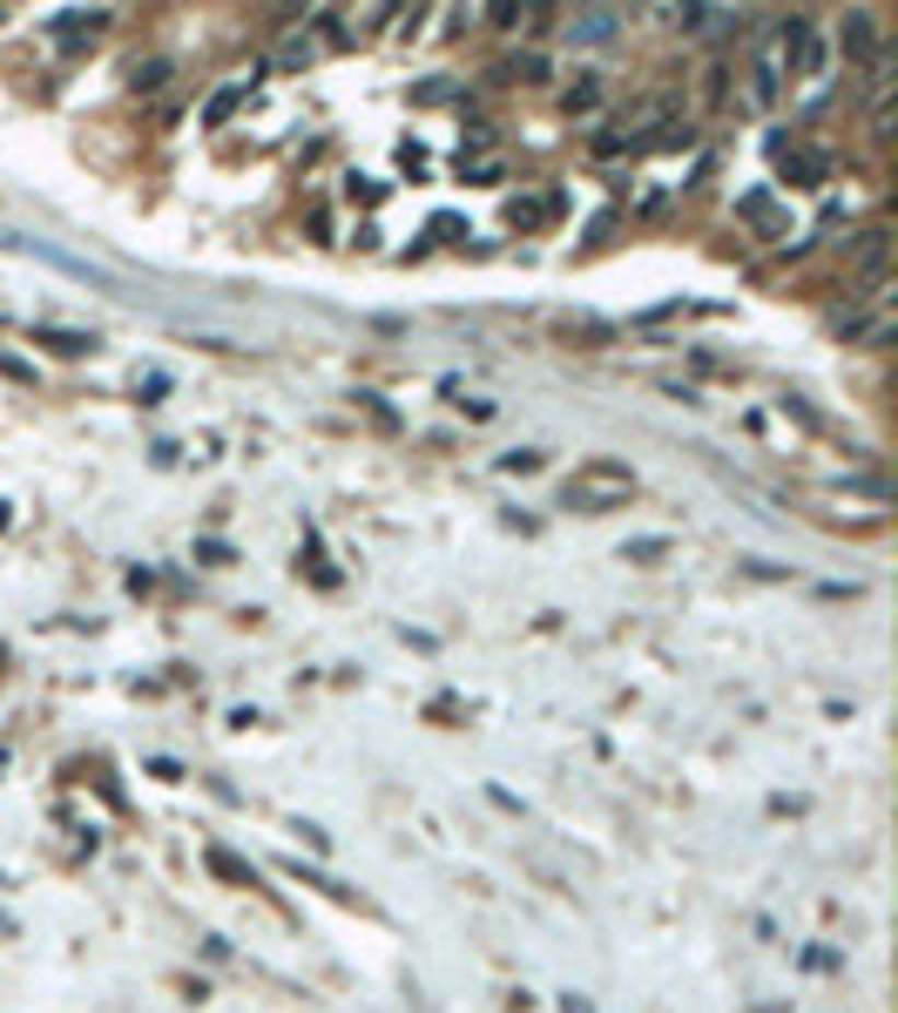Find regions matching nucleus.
Listing matches in <instances>:
<instances>
[{"instance_id":"f257e3e1","label":"nucleus","mask_w":898,"mask_h":1013,"mask_svg":"<svg viewBox=\"0 0 898 1013\" xmlns=\"http://www.w3.org/2000/svg\"><path fill=\"white\" fill-rule=\"evenodd\" d=\"M629 500H635V474L621 459H581L561 480V506H574V514H615Z\"/></svg>"},{"instance_id":"f03ea898","label":"nucleus","mask_w":898,"mask_h":1013,"mask_svg":"<svg viewBox=\"0 0 898 1013\" xmlns=\"http://www.w3.org/2000/svg\"><path fill=\"white\" fill-rule=\"evenodd\" d=\"M561 34H568V48H608L621 34V8L615 0H568Z\"/></svg>"},{"instance_id":"7ed1b4c3","label":"nucleus","mask_w":898,"mask_h":1013,"mask_svg":"<svg viewBox=\"0 0 898 1013\" xmlns=\"http://www.w3.org/2000/svg\"><path fill=\"white\" fill-rule=\"evenodd\" d=\"M838 55H844L851 68H872V61L885 55V34H878V14H872V8H844V14H838Z\"/></svg>"},{"instance_id":"20e7f679","label":"nucleus","mask_w":898,"mask_h":1013,"mask_svg":"<svg viewBox=\"0 0 898 1013\" xmlns=\"http://www.w3.org/2000/svg\"><path fill=\"white\" fill-rule=\"evenodd\" d=\"M102 27H108L102 8H68V14H55L48 34H55V48H61V55H74V48H95V42H102Z\"/></svg>"},{"instance_id":"39448f33","label":"nucleus","mask_w":898,"mask_h":1013,"mask_svg":"<svg viewBox=\"0 0 898 1013\" xmlns=\"http://www.w3.org/2000/svg\"><path fill=\"white\" fill-rule=\"evenodd\" d=\"M777 176L797 189H825L831 183V155L825 149H777Z\"/></svg>"},{"instance_id":"423d86ee","label":"nucleus","mask_w":898,"mask_h":1013,"mask_svg":"<svg viewBox=\"0 0 898 1013\" xmlns=\"http://www.w3.org/2000/svg\"><path fill=\"white\" fill-rule=\"evenodd\" d=\"M784 102V48H777V34L763 42V61L750 68V108H777Z\"/></svg>"},{"instance_id":"0eeeda50","label":"nucleus","mask_w":898,"mask_h":1013,"mask_svg":"<svg viewBox=\"0 0 898 1013\" xmlns=\"http://www.w3.org/2000/svg\"><path fill=\"white\" fill-rule=\"evenodd\" d=\"M885 264H891V230H885V223H865V230L851 237V270L885 278Z\"/></svg>"},{"instance_id":"6e6552de","label":"nucleus","mask_w":898,"mask_h":1013,"mask_svg":"<svg viewBox=\"0 0 898 1013\" xmlns=\"http://www.w3.org/2000/svg\"><path fill=\"white\" fill-rule=\"evenodd\" d=\"M736 217H744L750 230H763V237H784V210H777L770 189H750V197L736 203Z\"/></svg>"},{"instance_id":"1a4fd4ad","label":"nucleus","mask_w":898,"mask_h":1013,"mask_svg":"<svg viewBox=\"0 0 898 1013\" xmlns=\"http://www.w3.org/2000/svg\"><path fill=\"white\" fill-rule=\"evenodd\" d=\"M561 108H568V115H595V108H602V74H595V68H581L574 82L561 89Z\"/></svg>"},{"instance_id":"9d476101","label":"nucleus","mask_w":898,"mask_h":1013,"mask_svg":"<svg viewBox=\"0 0 898 1013\" xmlns=\"http://www.w3.org/2000/svg\"><path fill=\"white\" fill-rule=\"evenodd\" d=\"M34 345H55L61 359H89V352H95V331H61V325H34Z\"/></svg>"},{"instance_id":"9b49d317","label":"nucleus","mask_w":898,"mask_h":1013,"mask_svg":"<svg viewBox=\"0 0 898 1013\" xmlns=\"http://www.w3.org/2000/svg\"><path fill=\"white\" fill-rule=\"evenodd\" d=\"M244 95H250V82H230V89H217V95L203 102V129H223V123H230V115H237V108H244Z\"/></svg>"},{"instance_id":"f8f14e48","label":"nucleus","mask_w":898,"mask_h":1013,"mask_svg":"<svg viewBox=\"0 0 898 1013\" xmlns=\"http://www.w3.org/2000/svg\"><path fill=\"white\" fill-rule=\"evenodd\" d=\"M170 74H176L170 61H136V68H129V89H136V95H155V89H170Z\"/></svg>"},{"instance_id":"ddd939ff","label":"nucleus","mask_w":898,"mask_h":1013,"mask_svg":"<svg viewBox=\"0 0 898 1013\" xmlns=\"http://www.w3.org/2000/svg\"><path fill=\"white\" fill-rule=\"evenodd\" d=\"M311 61H318V42H311V34H291V42L278 48V68H284V74H298V68H311Z\"/></svg>"},{"instance_id":"4468645a","label":"nucleus","mask_w":898,"mask_h":1013,"mask_svg":"<svg viewBox=\"0 0 898 1013\" xmlns=\"http://www.w3.org/2000/svg\"><path fill=\"white\" fill-rule=\"evenodd\" d=\"M210 872H217V878H230V885H257V872H250L244 859H230L223 845H210Z\"/></svg>"},{"instance_id":"2eb2a0df","label":"nucleus","mask_w":898,"mask_h":1013,"mask_svg":"<svg viewBox=\"0 0 898 1013\" xmlns=\"http://www.w3.org/2000/svg\"><path fill=\"white\" fill-rule=\"evenodd\" d=\"M662 555H669V540H662V534H642V540L621 548V561H662Z\"/></svg>"},{"instance_id":"dca6fc26","label":"nucleus","mask_w":898,"mask_h":1013,"mask_svg":"<svg viewBox=\"0 0 898 1013\" xmlns=\"http://www.w3.org/2000/svg\"><path fill=\"white\" fill-rule=\"evenodd\" d=\"M487 27H506V34H514V27H521V0H487Z\"/></svg>"},{"instance_id":"f3484780","label":"nucleus","mask_w":898,"mask_h":1013,"mask_svg":"<svg viewBox=\"0 0 898 1013\" xmlns=\"http://www.w3.org/2000/svg\"><path fill=\"white\" fill-rule=\"evenodd\" d=\"M669 21H676V27H689V34H696V27H702V21H710V8H702V0H676V8H669Z\"/></svg>"},{"instance_id":"a211bd4d","label":"nucleus","mask_w":898,"mask_h":1013,"mask_svg":"<svg viewBox=\"0 0 898 1013\" xmlns=\"http://www.w3.org/2000/svg\"><path fill=\"white\" fill-rule=\"evenodd\" d=\"M480 8H474V0H446V27L440 34H466V21H474Z\"/></svg>"},{"instance_id":"6ab92c4d","label":"nucleus","mask_w":898,"mask_h":1013,"mask_svg":"<svg viewBox=\"0 0 898 1013\" xmlns=\"http://www.w3.org/2000/svg\"><path fill=\"white\" fill-rule=\"evenodd\" d=\"M500 474H540V453H534V446H521V453H506V459H500Z\"/></svg>"},{"instance_id":"aec40b11","label":"nucleus","mask_w":898,"mask_h":1013,"mask_svg":"<svg viewBox=\"0 0 898 1013\" xmlns=\"http://www.w3.org/2000/svg\"><path fill=\"white\" fill-rule=\"evenodd\" d=\"M561 331H568V338H615V325H602V318H568Z\"/></svg>"},{"instance_id":"412c9836","label":"nucleus","mask_w":898,"mask_h":1013,"mask_svg":"<svg viewBox=\"0 0 898 1013\" xmlns=\"http://www.w3.org/2000/svg\"><path fill=\"white\" fill-rule=\"evenodd\" d=\"M453 89H459V82H419V89H412V102L433 108V102H453Z\"/></svg>"},{"instance_id":"4be33fe9","label":"nucleus","mask_w":898,"mask_h":1013,"mask_svg":"<svg viewBox=\"0 0 898 1013\" xmlns=\"http://www.w3.org/2000/svg\"><path fill=\"white\" fill-rule=\"evenodd\" d=\"M555 8H561V0H521V27H540Z\"/></svg>"},{"instance_id":"5701e85b","label":"nucleus","mask_w":898,"mask_h":1013,"mask_svg":"<svg viewBox=\"0 0 898 1013\" xmlns=\"http://www.w3.org/2000/svg\"><path fill=\"white\" fill-rule=\"evenodd\" d=\"M351 197H359V203H385V183H372V176H351Z\"/></svg>"},{"instance_id":"b1692460","label":"nucleus","mask_w":898,"mask_h":1013,"mask_svg":"<svg viewBox=\"0 0 898 1013\" xmlns=\"http://www.w3.org/2000/svg\"><path fill=\"white\" fill-rule=\"evenodd\" d=\"M466 183H500V163H459Z\"/></svg>"},{"instance_id":"393cba45","label":"nucleus","mask_w":898,"mask_h":1013,"mask_svg":"<svg viewBox=\"0 0 898 1013\" xmlns=\"http://www.w3.org/2000/svg\"><path fill=\"white\" fill-rule=\"evenodd\" d=\"M433 237L453 244V237H466V223H459V217H433Z\"/></svg>"},{"instance_id":"a878e982","label":"nucleus","mask_w":898,"mask_h":1013,"mask_svg":"<svg viewBox=\"0 0 898 1013\" xmlns=\"http://www.w3.org/2000/svg\"><path fill=\"white\" fill-rule=\"evenodd\" d=\"M197 555H203L210 568H230V548H223V540H203V548H197Z\"/></svg>"}]
</instances>
